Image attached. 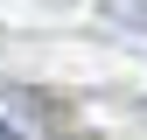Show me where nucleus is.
<instances>
[{"mask_svg":"<svg viewBox=\"0 0 147 140\" xmlns=\"http://www.w3.org/2000/svg\"><path fill=\"white\" fill-rule=\"evenodd\" d=\"M63 119H70V105L49 91H28V84L0 91V140H56Z\"/></svg>","mask_w":147,"mask_h":140,"instance_id":"f257e3e1","label":"nucleus"},{"mask_svg":"<svg viewBox=\"0 0 147 140\" xmlns=\"http://www.w3.org/2000/svg\"><path fill=\"white\" fill-rule=\"evenodd\" d=\"M0 49H7V35H0Z\"/></svg>","mask_w":147,"mask_h":140,"instance_id":"7ed1b4c3","label":"nucleus"},{"mask_svg":"<svg viewBox=\"0 0 147 140\" xmlns=\"http://www.w3.org/2000/svg\"><path fill=\"white\" fill-rule=\"evenodd\" d=\"M112 14H119V21H140V28H147V0H119Z\"/></svg>","mask_w":147,"mask_h":140,"instance_id":"f03ea898","label":"nucleus"}]
</instances>
